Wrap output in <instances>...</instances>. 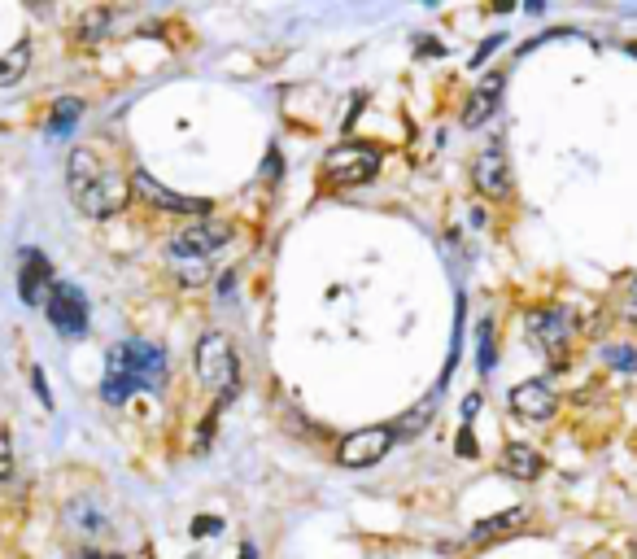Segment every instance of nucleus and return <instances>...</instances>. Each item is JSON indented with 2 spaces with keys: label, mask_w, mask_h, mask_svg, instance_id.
<instances>
[{
  "label": "nucleus",
  "mask_w": 637,
  "mask_h": 559,
  "mask_svg": "<svg viewBox=\"0 0 637 559\" xmlns=\"http://www.w3.org/2000/svg\"><path fill=\"white\" fill-rule=\"evenodd\" d=\"M66 184H70V201L88 214V219H110L127 206L131 197V180L123 184L118 175H110L101 166V158L88 149H75L66 162Z\"/></svg>",
  "instance_id": "1"
},
{
  "label": "nucleus",
  "mask_w": 637,
  "mask_h": 559,
  "mask_svg": "<svg viewBox=\"0 0 637 559\" xmlns=\"http://www.w3.org/2000/svg\"><path fill=\"white\" fill-rule=\"evenodd\" d=\"M105 376H118L136 389H162L166 380V350L158 341H118L105 354Z\"/></svg>",
  "instance_id": "2"
},
{
  "label": "nucleus",
  "mask_w": 637,
  "mask_h": 559,
  "mask_svg": "<svg viewBox=\"0 0 637 559\" xmlns=\"http://www.w3.org/2000/svg\"><path fill=\"white\" fill-rule=\"evenodd\" d=\"M192 363H197V380L210 389L214 398H219V407L236 398V354H232V337L227 332H206V337L197 341V354H192Z\"/></svg>",
  "instance_id": "3"
},
{
  "label": "nucleus",
  "mask_w": 637,
  "mask_h": 559,
  "mask_svg": "<svg viewBox=\"0 0 637 559\" xmlns=\"http://www.w3.org/2000/svg\"><path fill=\"white\" fill-rule=\"evenodd\" d=\"M323 175H328L332 184H367L380 175V153L371 145H354V140H345V145H336L323 153Z\"/></svg>",
  "instance_id": "4"
},
{
  "label": "nucleus",
  "mask_w": 637,
  "mask_h": 559,
  "mask_svg": "<svg viewBox=\"0 0 637 559\" xmlns=\"http://www.w3.org/2000/svg\"><path fill=\"white\" fill-rule=\"evenodd\" d=\"M131 197L144 201L149 210H162V214H188V219H210V201H201V197H184V193H175V188H166L158 184L149 171H136L131 175Z\"/></svg>",
  "instance_id": "5"
},
{
  "label": "nucleus",
  "mask_w": 637,
  "mask_h": 559,
  "mask_svg": "<svg viewBox=\"0 0 637 559\" xmlns=\"http://www.w3.org/2000/svg\"><path fill=\"white\" fill-rule=\"evenodd\" d=\"M44 315H48V324H53L57 337L75 341V337L88 332V297H83L75 284L57 280L53 293H48V302H44Z\"/></svg>",
  "instance_id": "6"
},
{
  "label": "nucleus",
  "mask_w": 637,
  "mask_h": 559,
  "mask_svg": "<svg viewBox=\"0 0 637 559\" xmlns=\"http://www.w3.org/2000/svg\"><path fill=\"white\" fill-rule=\"evenodd\" d=\"M227 241H232V228H227L223 219H201L171 241V258L175 263H206V258L219 254Z\"/></svg>",
  "instance_id": "7"
},
{
  "label": "nucleus",
  "mask_w": 637,
  "mask_h": 559,
  "mask_svg": "<svg viewBox=\"0 0 637 559\" xmlns=\"http://www.w3.org/2000/svg\"><path fill=\"white\" fill-rule=\"evenodd\" d=\"M393 442H398V428H358L341 442L336 459H341V468H371L389 455Z\"/></svg>",
  "instance_id": "8"
},
{
  "label": "nucleus",
  "mask_w": 637,
  "mask_h": 559,
  "mask_svg": "<svg viewBox=\"0 0 637 559\" xmlns=\"http://www.w3.org/2000/svg\"><path fill=\"white\" fill-rule=\"evenodd\" d=\"M524 332H528V341H533L542 354L559 359V354L568 350L572 332H576V319L568 311H533V315L524 319Z\"/></svg>",
  "instance_id": "9"
},
{
  "label": "nucleus",
  "mask_w": 637,
  "mask_h": 559,
  "mask_svg": "<svg viewBox=\"0 0 637 559\" xmlns=\"http://www.w3.org/2000/svg\"><path fill=\"white\" fill-rule=\"evenodd\" d=\"M507 407L528 424H546V420H555V411H559V394L550 389V380H524V385L511 389Z\"/></svg>",
  "instance_id": "10"
},
{
  "label": "nucleus",
  "mask_w": 637,
  "mask_h": 559,
  "mask_svg": "<svg viewBox=\"0 0 637 559\" xmlns=\"http://www.w3.org/2000/svg\"><path fill=\"white\" fill-rule=\"evenodd\" d=\"M472 184H476V193H485L489 201H502L511 193V162H507V153H502V145H489L476 153Z\"/></svg>",
  "instance_id": "11"
},
{
  "label": "nucleus",
  "mask_w": 637,
  "mask_h": 559,
  "mask_svg": "<svg viewBox=\"0 0 637 559\" xmlns=\"http://www.w3.org/2000/svg\"><path fill=\"white\" fill-rule=\"evenodd\" d=\"M502 88H507V75L502 70H489L485 79L476 83V92L467 97V105H463V127H485L489 118H494V110H498V101H502Z\"/></svg>",
  "instance_id": "12"
},
{
  "label": "nucleus",
  "mask_w": 637,
  "mask_h": 559,
  "mask_svg": "<svg viewBox=\"0 0 637 559\" xmlns=\"http://www.w3.org/2000/svg\"><path fill=\"white\" fill-rule=\"evenodd\" d=\"M18 293L27 306H44L48 293H53V267L40 249H27L22 254V271H18Z\"/></svg>",
  "instance_id": "13"
},
{
  "label": "nucleus",
  "mask_w": 637,
  "mask_h": 559,
  "mask_svg": "<svg viewBox=\"0 0 637 559\" xmlns=\"http://www.w3.org/2000/svg\"><path fill=\"white\" fill-rule=\"evenodd\" d=\"M542 468H546V463H542V455H537L533 446L515 442V446L502 450V472L515 477V481H537V477H542Z\"/></svg>",
  "instance_id": "14"
},
{
  "label": "nucleus",
  "mask_w": 637,
  "mask_h": 559,
  "mask_svg": "<svg viewBox=\"0 0 637 559\" xmlns=\"http://www.w3.org/2000/svg\"><path fill=\"white\" fill-rule=\"evenodd\" d=\"M62 520L83 538H96V533H105V511L92 503V498H75V503H66Z\"/></svg>",
  "instance_id": "15"
},
{
  "label": "nucleus",
  "mask_w": 637,
  "mask_h": 559,
  "mask_svg": "<svg viewBox=\"0 0 637 559\" xmlns=\"http://www.w3.org/2000/svg\"><path fill=\"white\" fill-rule=\"evenodd\" d=\"M524 516H528V511H524V507H511V511H498V516H489V520H480V525L472 529V542H494V538H502V533H511L515 525H524Z\"/></svg>",
  "instance_id": "16"
},
{
  "label": "nucleus",
  "mask_w": 637,
  "mask_h": 559,
  "mask_svg": "<svg viewBox=\"0 0 637 559\" xmlns=\"http://www.w3.org/2000/svg\"><path fill=\"white\" fill-rule=\"evenodd\" d=\"M79 114H83V101L79 97H66V101H57L53 105V114H48V127H44V132L48 136H70V127H75L79 123Z\"/></svg>",
  "instance_id": "17"
},
{
  "label": "nucleus",
  "mask_w": 637,
  "mask_h": 559,
  "mask_svg": "<svg viewBox=\"0 0 637 559\" xmlns=\"http://www.w3.org/2000/svg\"><path fill=\"white\" fill-rule=\"evenodd\" d=\"M27 70H31V44H14V49L0 57V88H14Z\"/></svg>",
  "instance_id": "18"
},
{
  "label": "nucleus",
  "mask_w": 637,
  "mask_h": 559,
  "mask_svg": "<svg viewBox=\"0 0 637 559\" xmlns=\"http://www.w3.org/2000/svg\"><path fill=\"white\" fill-rule=\"evenodd\" d=\"M428 415H432V398H428V402H419L415 411H406V415H402V424H398V437L424 433V428H428Z\"/></svg>",
  "instance_id": "19"
},
{
  "label": "nucleus",
  "mask_w": 637,
  "mask_h": 559,
  "mask_svg": "<svg viewBox=\"0 0 637 559\" xmlns=\"http://www.w3.org/2000/svg\"><path fill=\"white\" fill-rule=\"evenodd\" d=\"M603 363L616 372H637V350L633 346H603Z\"/></svg>",
  "instance_id": "20"
},
{
  "label": "nucleus",
  "mask_w": 637,
  "mask_h": 559,
  "mask_svg": "<svg viewBox=\"0 0 637 559\" xmlns=\"http://www.w3.org/2000/svg\"><path fill=\"white\" fill-rule=\"evenodd\" d=\"M83 40L96 44V40H105V31H110V9H92L88 18H83Z\"/></svg>",
  "instance_id": "21"
},
{
  "label": "nucleus",
  "mask_w": 637,
  "mask_h": 559,
  "mask_svg": "<svg viewBox=\"0 0 637 559\" xmlns=\"http://www.w3.org/2000/svg\"><path fill=\"white\" fill-rule=\"evenodd\" d=\"M476 363H480V372H494V324H480V354H476Z\"/></svg>",
  "instance_id": "22"
},
{
  "label": "nucleus",
  "mask_w": 637,
  "mask_h": 559,
  "mask_svg": "<svg viewBox=\"0 0 637 559\" xmlns=\"http://www.w3.org/2000/svg\"><path fill=\"white\" fill-rule=\"evenodd\" d=\"M0 481H14V442L5 428H0Z\"/></svg>",
  "instance_id": "23"
},
{
  "label": "nucleus",
  "mask_w": 637,
  "mask_h": 559,
  "mask_svg": "<svg viewBox=\"0 0 637 559\" xmlns=\"http://www.w3.org/2000/svg\"><path fill=\"white\" fill-rule=\"evenodd\" d=\"M31 385H35V398L44 402V411H53V394H48V385H44V367H31Z\"/></svg>",
  "instance_id": "24"
},
{
  "label": "nucleus",
  "mask_w": 637,
  "mask_h": 559,
  "mask_svg": "<svg viewBox=\"0 0 637 559\" xmlns=\"http://www.w3.org/2000/svg\"><path fill=\"white\" fill-rule=\"evenodd\" d=\"M219 529H223L219 516H197V520H192V538H201V533H219Z\"/></svg>",
  "instance_id": "25"
},
{
  "label": "nucleus",
  "mask_w": 637,
  "mask_h": 559,
  "mask_svg": "<svg viewBox=\"0 0 637 559\" xmlns=\"http://www.w3.org/2000/svg\"><path fill=\"white\" fill-rule=\"evenodd\" d=\"M624 319L637 324V276L629 280V289H624Z\"/></svg>",
  "instance_id": "26"
},
{
  "label": "nucleus",
  "mask_w": 637,
  "mask_h": 559,
  "mask_svg": "<svg viewBox=\"0 0 637 559\" xmlns=\"http://www.w3.org/2000/svg\"><path fill=\"white\" fill-rule=\"evenodd\" d=\"M280 171H284L280 153H267V166H262V180H280Z\"/></svg>",
  "instance_id": "27"
},
{
  "label": "nucleus",
  "mask_w": 637,
  "mask_h": 559,
  "mask_svg": "<svg viewBox=\"0 0 637 559\" xmlns=\"http://www.w3.org/2000/svg\"><path fill=\"white\" fill-rule=\"evenodd\" d=\"M459 455H463V459H476V437H472V428H463V433H459Z\"/></svg>",
  "instance_id": "28"
},
{
  "label": "nucleus",
  "mask_w": 637,
  "mask_h": 559,
  "mask_svg": "<svg viewBox=\"0 0 637 559\" xmlns=\"http://www.w3.org/2000/svg\"><path fill=\"white\" fill-rule=\"evenodd\" d=\"M498 44H502V35H494V40H485V44H480V49H476V57H472V66H480V62H485V57L494 53Z\"/></svg>",
  "instance_id": "29"
},
{
  "label": "nucleus",
  "mask_w": 637,
  "mask_h": 559,
  "mask_svg": "<svg viewBox=\"0 0 637 559\" xmlns=\"http://www.w3.org/2000/svg\"><path fill=\"white\" fill-rule=\"evenodd\" d=\"M476 411H480V394H472V398H467V402H463V420H472V415H476Z\"/></svg>",
  "instance_id": "30"
},
{
  "label": "nucleus",
  "mask_w": 637,
  "mask_h": 559,
  "mask_svg": "<svg viewBox=\"0 0 637 559\" xmlns=\"http://www.w3.org/2000/svg\"><path fill=\"white\" fill-rule=\"evenodd\" d=\"M258 551H254V546H245V551H240V559H254Z\"/></svg>",
  "instance_id": "31"
},
{
  "label": "nucleus",
  "mask_w": 637,
  "mask_h": 559,
  "mask_svg": "<svg viewBox=\"0 0 637 559\" xmlns=\"http://www.w3.org/2000/svg\"><path fill=\"white\" fill-rule=\"evenodd\" d=\"M96 559H123V555H96Z\"/></svg>",
  "instance_id": "32"
},
{
  "label": "nucleus",
  "mask_w": 637,
  "mask_h": 559,
  "mask_svg": "<svg viewBox=\"0 0 637 559\" xmlns=\"http://www.w3.org/2000/svg\"><path fill=\"white\" fill-rule=\"evenodd\" d=\"M75 559H96V555H75Z\"/></svg>",
  "instance_id": "33"
},
{
  "label": "nucleus",
  "mask_w": 637,
  "mask_h": 559,
  "mask_svg": "<svg viewBox=\"0 0 637 559\" xmlns=\"http://www.w3.org/2000/svg\"><path fill=\"white\" fill-rule=\"evenodd\" d=\"M633 559H637V546H633Z\"/></svg>",
  "instance_id": "34"
}]
</instances>
